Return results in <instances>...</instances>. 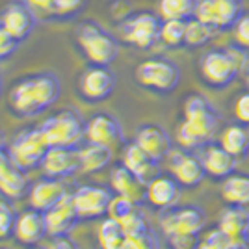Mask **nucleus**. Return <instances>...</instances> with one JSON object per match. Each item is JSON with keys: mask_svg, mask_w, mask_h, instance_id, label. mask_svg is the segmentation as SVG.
<instances>
[{"mask_svg": "<svg viewBox=\"0 0 249 249\" xmlns=\"http://www.w3.org/2000/svg\"><path fill=\"white\" fill-rule=\"evenodd\" d=\"M62 84L54 73H34L11 86L10 108L19 117H36L60 99Z\"/></svg>", "mask_w": 249, "mask_h": 249, "instance_id": "f257e3e1", "label": "nucleus"}, {"mask_svg": "<svg viewBox=\"0 0 249 249\" xmlns=\"http://www.w3.org/2000/svg\"><path fill=\"white\" fill-rule=\"evenodd\" d=\"M218 124L219 114L212 103L203 95L192 93L184 101V119L177 126V143L188 151L203 149L214 140Z\"/></svg>", "mask_w": 249, "mask_h": 249, "instance_id": "f03ea898", "label": "nucleus"}, {"mask_svg": "<svg viewBox=\"0 0 249 249\" xmlns=\"http://www.w3.org/2000/svg\"><path fill=\"white\" fill-rule=\"evenodd\" d=\"M246 67V56L238 49H212L201 58L199 69L205 84L214 89H223L236 80Z\"/></svg>", "mask_w": 249, "mask_h": 249, "instance_id": "7ed1b4c3", "label": "nucleus"}, {"mask_svg": "<svg viewBox=\"0 0 249 249\" xmlns=\"http://www.w3.org/2000/svg\"><path fill=\"white\" fill-rule=\"evenodd\" d=\"M76 43L91 65H110L119 56L115 37L93 21H84L76 28Z\"/></svg>", "mask_w": 249, "mask_h": 249, "instance_id": "20e7f679", "label": "nucleus"}, {"mask_svg": "<svg viewBox=\"0 0 249 249\" xmlns=\"http://www.w3.org/2000/svg\"><path fill=\"white\" fill-rule=\"evenodd\" d=\"M39 128L49 147L76 149V145L82 140H86V121L80 117L78 112H74L71 108L52 114L49 119H45L39 124Z\"/></svg>", "mask_w": 249, "mask_h": 249, "instance_id": "39448f33", "label": "nucleus"}, {"mask_svg": "<svg viewBox=\"0 0 249 249\" xmlns=\"http://www.w3.org/2000/svg\"><path fill=\"white\" fill-rule=\"evenodd\" d=\"M180 67L167 58H149L138 63L134 71L136 82L155 93H171L180 84Z\"/></svg>", "mask_w": 249, "mask_h": 249, "instance_id": "423d86ee", "label": "nucleus"}, {"mask_svg": "<svg viewBox=\"0 0 249 249\" xmlns=\"http://www.w3.org/2000/svg\"><path fill=\"white\" fill-rule=\"evenodd\" d=\"M49 149L51 147L47 143L41 128L32 126V128H24L19 134H15L8 147V155L19 167H22L24 171H30V169L41 166L43 158Z\"/></svg>", "mask_w": 249, "mask_h": 249, "instance_id": "0eeeda50", "label": "nucleus"}, {"mask_svg": "<svg viewBox=\"0 0 249 249\" xmlns=\"http://www.w3.org/2000/svg\"><path fill=\"white\" fill-rule=\"evenodd\" d=\"M160 26L162 19L153 11H138L130 13L119 26L121 39L136 49H151L156 41H160Z\"/></svg>", "mask_w": 249, "mask_h": 249, "instance_id": "6e6552de", "label": "nucleus"}, {"mask_svg": "<svg viewBox=\"0 0 249 249\" xmlns=\"http://www.w3.org/2000/svg\"><path fill=\"white\" fill-rule=\"evenodd\" d=\"M242 15L244 0H199L194 17L218 32H223L234 28Z\"/></svg>", "mask_w": 249, "mask_h": 249, "instance_id": "1a4fd4ad", "label": "nucleus"}, {"mask_svg": "<svg viewBox=\"0 0 249 249\" xmlns=\"http://www.w3.org/2000/svg\"><path fill=\"white\" fill-rule=\"evenodd\" d=\"M207 225V212L197 205H182L171 207L162 212L160 229L166 234L173 232H196L199 234Z\"/></svg>", "mask_w": 249, "mask_h": 249, "instance_id": "9d476101", "label": "nucleus"}, {"mask_svg": "<svg viewBox=\"0 0 249 249\" xmlns=\"http://www.w3.org/2000/svg\"><path fill=\"white\" fill-rule=\"evenodd\" d=\"M117 78L108 65H89L78 78V93L88 103H103L114 93Z\"/></svg>", "mask_w": 249, "mask_h": 249, "instance_id": "9b49d317", "label": "nucleus"}, {"mask_svg": "<svg viewBox=\"0 0 249 249\" xmlns=\"http://www.w3.org/2000/svg\"><path fill=\"white\" fill-rule=\"evenodd\" d=\"M112 192L101 184H86L73 194V201L80 219H101L108 216Z\"/></svg>", "mask_w": 249, "mask_h": 249, "instance_id": "f8f14e48", "label": "nucleus"}, {"mask_svg": "<svg viewBox=\"0 0 249 249\" xmlns=\"http://www.w3.org/2000/svg\"><path fill=\"white\" fill-rule=\"evenodd\" d=\"M169 169L171 175L177 178V182L184 188H197L203 178L207 177L205 166L201 162V156L192 155L188 149L171 151L169 155Z\"/></svg>", "mask_w": 249, "mask_h": 249, "instance_id": "ddd939ff", "label": "nucleus"}, {"mask_svg": "<svg viewBox=\"0 0 249 249\" xmlns=\"http://www.w3.org/2000/svg\"><path fill=\"white\" fill-rule=\"evenodd\" d=\"M36 11L24 0H17V2H10L2 15H0V24L6 28V32L11 37H15L17 41H24L30 36L34 28H36Z\"/></svg>", "mask_w": 249, "mask_h": 249, "instance_id": "4468645a", "label": "nucleus"}, {"mask_svg": "<svg viewBox=\"0 0 249 249\" xmlns=\"http://www.w3.org/2000/svg\"><path fill=\"white\" fill-rule=\"evenodd\" d=\"M86 142L114 149L123 142L121 123L112 114H95L86 121Z\"/></svg>", "mask_w": 249, "mask_h": 249, "instance_id": "2eb2a0df", "label": "nucleus"}, {"mask_svg": "<svg viewBox=\"0 0 249 249\" xmlns=\"http://www.w3.org/2000/svg\"><path fill=\"white\" fill-rule=\"evenodd\" d=\"M43 171L45 175L56 178H69L82 171L80 166V153L71 147H51L43 158Z\"/></svg>", "mask_w": 249, "mask_h": 249, "instance_id": "dca6fc26", "label": "nucleus"}, {"mask_svg": "<svg viewBox=\"0 0 249 249\" xmlns=\"http://www.w3.org/2000/svg\"><path fill=\"white\" fill-rule=\"evenodd\" d=\"M43 214H45V223H47L49 236L69 234L74 229V225L80 221L76 207H74L73 194H65L54 207H51Z\"/></svg>", "mask_w": 249, "mask_h": 249, "instance_id": "f3484780", "label": "nucleus"}, {"mask_svg": "<svg viewBox=\"0 0 249 249\" xmlns=\"http://www.w3.org/2000/svg\"><path fill=\"white\" fill-rule=\"evenodd\" d=\"M134 142L156 162H162L173 151V140L164 126L155 123L142 124L136 130Z\"/></svg>", "mask_w": 249, "mask_h": 249, "instance_id": "a211bd4d", "label": "nucleus"}, {"mask_svg": "<svg viewBox=\"0 0 249 249\" xmlns=\"http://www.w3.org/2000/svg\"><path fill=\"white\" fill-rule=\"evenodd\" d=\"M30 190V182L26 171L19 167L8 151L4 149L0 153V194L8 199H19Z\"/></svg>", "mask_w": 249, "mask_h": 249, "instance_id": "6ab92c4d", "label": "nucleus"}, {"mask_svg": "<svg viewBox=\"0 0 249 249\" xmlns=\"http://www.w3.org/2000/svg\"><path fill=\"white\" fill-rule=\"evenodd\" d=\"M65 194H69V192H67V186L63 184V178L45 175L30 186V190H28V203H30L32 208H36L39 212H47Z\"/></svg>", "mask_w": 249, "mask_h": 249, "instance_id": "aec40b11", "label": "nucleus"}, {"mask_svg": "<svg viewBox=\"0 0 249 249\" xmlns=\"http://www.w3.org/2000/svg\"><path fill=\"white\" fill-rule=\"evenodd\" d=\"M201 162L205 166L207 175L214 178H227L229 175L236 173V156L231 155L221 143L210 142L201 149Z\"/></svg>", "mask_w": 249, "mask_h": 249, "instance_id": "412c9836", "label": "nucleus"}, {"mask_svg": "<svg viewBox=\"0 0 249 249\" xmlns=\"http://www.w3.org/2000/svg\"><path fill=\"white\" fill-rule=\"evenodd\" d=\"M110 184L117 196L128 197L138 205L147 201V182L132 173L124 164H119L110 173Z\"/></svg>", "mask_w": 249, "mask_h": 249, "instance_id": "4be33fe9", "label": "nucleus"}, {"mask_svg": "<svg viewBox=\"0 0 249 249\" xmlns=\"http://www.w3.org/2000/svg\"><path fill=\"white\" fill-rule=\"evenodd\" d=\"M13 236L24 246H37L45 236H49L45 214L32 207L21 214H17Z\"/></svg>", "mask_w": 249, "mask_h": 249, "instance_id": "5701e85b", "label": "nucleus"}, {"mask_svg": "<svg viewBox=\"0 0 249 249\" xmlns=\"http://www.w3.org/2000/svg\"><path fill=\"white\" fill-rule=\"evenodd\" d=\"M180 197V184L173 175H156L147 182V201L158 210L175 207Z\"/></svg>", "mask_w": 249, "mask_h": 249, "instance_id": "b1692460", "label": "nucleus"}, {"mask_svg": "<svg viewBox=\"0 0 249 249\" xmlns=\"http://www.w3.org/2000/svg\"><path fill=\"white\" fill-rule=\"evenodd\" d=\"M121 164H124L132 173H136L140 178H143L145 182H149L151 178H155L158 175V162L153 160L136 142H130L124 145Z\"/></svg>", "mask_w": 249, "mask_h": 249, "instance_id": "393cba45", "label": "nucleus"}, {"mask_svg": "<svg viewBox=\"0 0 249 249\" xmlns=\"http://www.w3.org/2000/svg\"><path fill=\"white\" fill-rule=\"evenodd\" d=\"M218 227L236 240H249V210L240 205H227L219 216Z\"/></svg>", "mask_w": 249, "mask_h": 249, "instance_id": "a878e982", "label": "nucleus"}, {"mask_svg": "<svg viewBox=\"0 0 249 249\" xmlns=\"http://www.w3.org/2000/svg\"><path fill=\"white\" fill-rule=\"evenodd\" d=\"M80 153V166H82L84 173H97L103 171L104 167L110 166L112 162V147L99 145V143H91L88 142L82 149H78Z\"/></svg>", "mask_w": 249, "mask_h": 249, "instance_id": "bb28decb", "label": "nucleus"}, {"mask_svg": "<svg viewBox=\"0 0 249 249\" xmlns=\"http://www.w3.org/2000/svg\"><path fill=\"white\" fill-rule=\"evenodd\" d=\"M221 197L227 205L249 207V173H232L223 178Z\"/></svg>", "mask_w": 249, "mask_h": 249, "instance_id": "cd10ccee", "label": "nucleus"}, {"mask_svg": "<svg viewBox=\"0 0 249 249\" xmlns=\"http://www.w3.org/2000/svg\"><path fill=\"white\" fill-rule=\"evenodd\" d=\"M219 143L236 158H244V156L249 155V134L244 124H231V126H227L221 132Z\"/></svg>", "mask_w": 249, "mask_h": 249, "instance_id": "c85d7f7f", "label": "nucleus"}, {"mask_svg": "<svg viewBox=\"0 0 249 249\" xmlns=\"http://www.w3.org/2000/svg\"><path fill=\"white\" fill-rule=\"evenodd\" d=\"M199 0H158V15L162 21L180 19L188 21L196 15Z\"/></svg>", "mask_w": 249, "mask_h": 249, "instance_id": "c756f323", "label": "nucleus"}, {"mask_svg": "<svg viewBox=\"0 0 249 249\" xmlns=\"http://www.w3.org/2000/svg\"><path fill=\"white\" fill-rule=\"evenodd\" d=\"M124 231L117 219L104 216L101 225L97 229V240L101 249H119L124 242Z\"/></svg>", "mask_w": 249, "mask_h": 249, "instance_id": "7c9ffc66", "label": "nucleus"}, {"mask_svg": "<svg viewBox=\"0 0 249 249\" xmlns=\"http://www.w3.org/2000/svg\"><path fill=\"white\" fill-rule=\"evenodd\" d=\"M218 30L205 24L203 21H199L196 17L188 19L186 21V39H184V45L186 47H192V49H199L203 45H207L208 41H212L216 37Z\"/></svg>", "mask_w": 249, "mask_h": 249, "instance_id": "2f4dec72", "label": "nucleus"}, {"mask_svg": "<svg viewBox=\"0 0 249 249\" xmlns=\"http://www.w3.org/2000/svg\"><path fill=\"white\" fill-rule=\"evenodd\" d=\"M186 39V21L180 19H169V21H162L160 26V41L167 45V47H180L184 45Z\"/></svg>", "mask_w": 249, "mask_h": 249, "instance_id": "473e14b6", "label": "nucleus"}, {"mask_svg": "<svg viewBox=\"0 0 249 249\" xmlns=\"http://www.w3.org/2000/svg\"><path fill=\"white\" fill-rule=\"evenodd\" d=\"M17 221V212L8 197H0V240H8L13 236Z\"/></svg>", "mask_w": 249, "mask_h": 249, "instance_id": "72a5a7b5", "label": "nucleus"}, {"mask_svg": "<svg viewBox=\"0 0 249 249\" xmlns=\"http://www.w3.org/2000/svg\"><path fill=\"white\" fill-rule=\"evenodd\" d=\"M119 223H121V227L124 231V236H136V234H142V232L149 231V223H147L145 214L140 208H136L134 212H130Z\"/></svg>", "mask_w": 249, "mask_h": 249, "instance_id": "f704fd0d", "label": "nucleus"}, {"mask_svg": "<svg viewBox=\"0 0 249 249\" xmlns=\"http://www.w3.org/2000/svg\"><path fill=\"white\" fill-rule=\"evenodd\" d=\"M138 208V203L130 201L128 197H123V196H117L115 194L112 201H110V207H108V216L110 218L117 219V221H123L130 212H134Z\"/></svg>", "mask_w": 249, "mask_h": 249, "instance_id": "c9c22d12", "label": "nucleus"}, {"mask_svg": "<svg viewBox=\"0 0 249 249\" xmlns=\"http://www.w3.org/2000/svg\"><path fill=\"white\" fill-rule=\"evenodd\" d=\"M119 249H160V246H158V240H156L155 232L149 229V231L142 232V234L126 236Z\"/></svg>", "mask_w": 249, "mask_h": 249, "instance_id": "e433bc0d", "label": "nucleus"}, {"mask_svg": "<svg viewBox=\"0 0 249 249\" xmlns=\"http://www.w3.org/2000/svg\"><path fill=\"white\" fill-rule=\"evenodd\" d=\"M166 242L169 249H197L201 238L196 232H173L166 234Z\"/></svg>", "mask_w": 249, "mask_h": 249, "instance_id": "4c0bfd02", "label": "nucleus"}, {"mask_svg": "<svg viewBox=\"0 0 249 249\" xmlns=\"http://www.w3.org/2000/svg\"><path fill=\"white\" fill-rule=\"evenodd\" d=\"M88 0H54L52 2L51 13L56 17H63V19H69L74 17L78 11L84 10Z\"/></svg>", "mask_w": 249, "mask_h": 249, "instance_id": "58836bf2", "label": "nucleus"}, {"mask_svg": "<svg viewBox=\"0 0 249 249\" xmlns=\"http://www.w3.org/2000/svg\"><path fill=\"white\" fill-rule=\"evenodd\" d=\"M232 30H234V43L240 49L249 51V13H244L240 17Z\"/></svg>", "mask_w": 249, "mask_h": 249, "instance_id": "ea45409f", "label": "nucleus"}, {"mask_svg": "<svg viewBox=\"0 0 249 249\" xmlns=\"http://www.w3.org/2000/svg\"><path fill=\"white\" fill-rule=\"evenodd\" d=\"M17 47H19V41L11 37L6 28L0 24V60H8L10 56H13Z\"/></svg>", "mask_w": 249, "mask_h": 249, "instance_id": "a19ab883", "label": "nucleus"}, {"mask_svg": "<svg viewBox=\"0 0 249 249\" xmlns=\"http://www.w3.org/2000/svg\"><path fill=\"white\" fill-rule=\"evenodd\" d=\"M234 117L240 124L249 126V91L242 93L234 103Z\"/></svg>", "mask_w": 249, "mask_h": 249, "instance_id": "79ce46f5", "label": "nucleus"}, {"mask_svg": "<svg viewBox=\"0 0 249 249\" xmlns=\"http://www.w3.org/2000/svg\"><path fill=\"white\" fill-rule=\"evenodd\" d=\"M47 249H78V246L69 234H63V236H51Z\"/></svg>", "mask_w": 249, "mask_h": 249, "instance_id": "37998d69", "label": "nucleus"}, {"mask_svg": "<svg viewBox=\"0 0 249 249\" xmlns=\"http://www.w3.org/2000/svg\"><path fill=\"white\" fill-rule=\"evenodd\" d=\"M34 11H51L54 0H24Z\"/></svg>", "mask_w": 249, "mask_h": 249, "instance_id": "c03bdc74", "label": "nucleus"}, {"mask_svg": "<svg viewBox=\"0 0 249 249\" xmlns=\"http://www.w3.org/2000/svg\"><path fill=\"white\" fill-rule=\"evenodd\" d=\"M197 249H214V248H212V246H208L207 242H203V240H201V244H199Z\"/></svg>", "mask_w": 249, "mask_h": 249, "instance_id": "a18cd8bd", "label": "nucleus"}, {"mask_svg": "<svg viewBox=\"0 0 249 249\" xmlns=\"http://www.w3.org/2000/svg\"><path fill=\"white\" fill-rule=\"evenodd\" d=\"M4 151V136H2V132H0V153Z\"/></svg>", "mask_w": 249, "mask_h": 249, "instance_id": "49530a36", "label": "nucleus"}, {"mask_svg": "<svg viewBox=\"0 0 249 249\" xmlns=\"http://www.w3.org/2000/svg\"><path fill=\"white\" fill-rule=\"evenodd\" d=\"M246 84H248V91H249V71H248V74H246Z\"/></svg>", "mask_w": 249, "mask_h": 249, "instance_id": "de8ad7c7", "label": "nucleus"}, {"mask_svg": "<svg viewBox=\"0 0 249 249\" xmlns=\"http://www.w3.org/2000/svg\"><path fill=\"white\" fill-rule=\"evenodd\" d=\"M30 249H47V248H39V246H32Z\"/></svg>", "mask_w": 249, "mask_h": 249, "instance_id": "09e8293b", "label": "nucleus"}, {"mask_svg": "<svg viewBox=\"0 0 249 249\" xmlns=\"http://www.w3.org/2000/svg\"><path fill=\"white\" fill-rule=\"evenodd\" d=\"M0 93H2V80H0Z\"/></svg>", "mask_w": 249, "mask_h": 249, "instance_id": "8fccbe9b", "label": "nucleus"}, {"mask_svg": "<svg viewBox=\"0 0 249 249\" xmlns=\"http://www.w3.org/2000/svg\"><path fill=\"white\" fill-rule=\"evenodd\" d=\"M0 249H8V248H0Z\"/></svg>", "mask_w": 249, "mask_h": 249, "instance_id": "3c124183", "label": "nucleus"}]
</instances>
